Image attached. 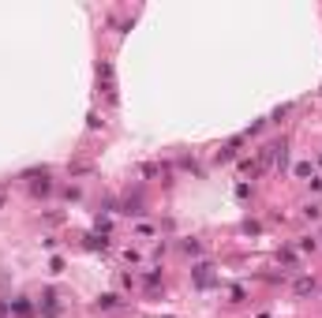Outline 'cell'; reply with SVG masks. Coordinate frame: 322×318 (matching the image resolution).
I'll return each mask as SVG.
<instances>
[{
	"label": "cell",
	"instance_id": "1",
	"mask_svg": "<svg viewBox=\"0 0 322 318\" xmlns=\"http://www.w3.org/2000/svg\"><path fill=\"white\" fill-rule=\"evenodd\" d=\"M11 311L19 318H30V300H11Z\"/></svg>",
	"mask_w": 322,
	"mask_h": 318
},
{
	"label": "cell",
	"instance_id": "2",
	"mask_svg": "<svg viewBox=\"0 0 322 318\" xmlns=\"http://www.w3.org/2000/svg\"><path fill=\"white\" fill-rule=\"evenodd\" d=\"M307 292H315V281L311 277H300L296 281V296H307Z\"/></svg>",
	"mask_w": 322,
	"mask_h": 318
},
{
	"label": "cell",
	"instance_id": "3",
	"mask_svg": "<svg viewBox=\"0 0 322 318\" xmlns=\"http://www.w3.org/2000/svg\"><path fill=\"white\" fill-rule=\"evenodd\" d=\"M0 206H4V191H0Z\"/></svg>",
	"mask_w": 322,
	"mask_h": 318
}]
</instances>
